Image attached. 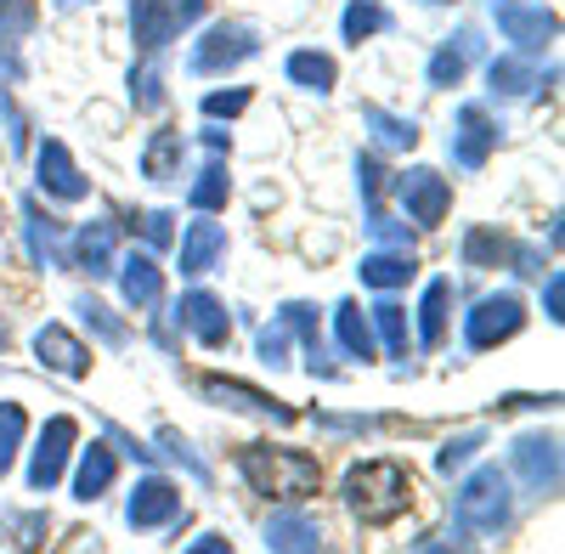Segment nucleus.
<instances>
[{
  "label": "nucleus",
  "mask_w": 565,
  "mask_h": 554,
  "mask_svg": "<svg viewBox=\"0 0 565 554\" xmlns=\"http://www.w3.org/2000/svg\"><path fill=\"white\" fill-rule=\"evenodd\" d=\"M340 503L345 515L367 532L380 526H396L407 510H413V470L402 458H356L340 481Z\"/></svg>",
  "instance_id": "nucleus-1"
},
{
  "label": "nucleus",
  "mask_w": 565,
  "mask_h": 554,
  "mask_svg": "<svg viewBox=\"0 0 565 554\" xmlns=\"http://www.w3.org/2000/svg\"><path fill=\"white\" fill-rule=\"evenodd\" d=\"M238 476L249 492L271 498V503H306L322 487V465L300 447H282V441H244L238 447Z\"/></svg>",
  "instance_id": "nucleus-2"
},
{
  "label": "nucleus",
  "mask_w": 565,
  "mask_h": 554,
  "mask_svg": "<svg viewBox=\"0 0 565 554\" xmlns=\"http://www.w3.org/2000/svg\"><path fill=\"white\" fill-rule=\"evenodd\" d=\"M452 521H458V537L463 543L503 532L514 521V481H509V470H498V465L469 470L458 481V492H452Z\"/></svg>",
  "instance_id": "nucleus-3"
},
{
  "label": "nucleus",
  "mask_w": 565,
  "mask_h": 554,
  "mask_svg": "<svg viewBox=\"0 0 565 554\" xmlns=\"http://www.w3.org/2000/svg\"><path fill=\"white\" fill-rule=\"evenodd\" d=\"M204 12H210V0H130V40H136V52L141 57L170 52L186 29L204 23Z\"/></svg>",
  "instance_id": "nucleus-4"
},
{
  "label": "nucleus",
  "mask_w": 565,
  "mask_h": 554,
  "mask_svg": "<svg viewBox=\"0 0 565 554\" xmlns=\"http://www.w3.org/2000/svg\"><path fill=\"white\" fill-rule=\"evenodd\" d=\"M260 57V29L244 23V18H221L210 23L199 40H193V57H186V68L215 79V74H232V68H244Z\"/></svg>",
  "instance_id": "nucleus-5"
},
{
  "label": "nucleus",
  "mask_w": 565,
  "mask_h": 554,
  "mask_svg": "<svg viewBox=\"0 0 565 554\" xmlns=\"http://www.w3.org/2000/svg\"><path fill=\"white\" fill-rule=\"evenodd\" d=\"M565 476V458H559V436L554 430H521L509 447V481H521L526 498H554Z\"/></svg>",
  "instance_id": "nucleus-6"
},
{
  "label": "nucleus",
  "mask_w": 565,
  "mask_h": 554,
  "mask_svg": "<svg viewBox=\"0 0 565 554\" xmlns=\"http://www.w3.org/2000/svg\"><path fill=\"white\" fill-rule=\"evenodd\" d=\"M526 300L514 295V289H498V295H481L476 306L463 311V345L469 351H498V345H509L514 334L526 329Z\"/></svg>",
  "instance_id": "nucleus-7"
},
{
  "label": "nucleus",
  "mask_w": 565,
  "mask_h": 554,
  "mask_svg": "<svg viewBox=\"0 0 565 554\" xmlns=\"http://www.w3.org/2000/svg\"><path fill=\"white\" fill-rule=\"evenodd\" d=\"M391 193H396L402 215L418 226V233H436V226L447 221V210H452V181H447L436 164H413V170H402V175L391 181Z\"/></svg>",
  "instance_id": "nucleus-8"
},
{
  "label": "nucleus",
  "mask_w": 565,
  "mask_h": 554,
  "mask_svg": "<svg viewBox=\"0 0 565 554\" xmlns=\"http://www.w3.org/2000/svg\"><path fill=\"white\" fill-rule=\"evenodd\" d=\"M487 12H492L498 34L509 40V52L543 57L548 45L559 40V18H554V7H537V0H487Z\"/></svg>",
  "instance_id": "nucleus-9"
},
{
  "label": "nucleus",
  "mask_w": 565,
  "mask_h": 554,
  "mask_svg": "<svg viewBox=\"0 0 565 554\" xmlns=\"http://www.w3.org/2000/svg\"><path fill=\"white\" fill-rule=\"evenodd\" d=\"M186 503H181V481L148 470L136 481V492L125 498V526L130 532H181Z\"/></svg>",
  "instance_id": "nucleus-10"
},
{
  "label": "nucleus",
  "mask_w": 565,
  "mask_h": 554,
  "mask_svg": "<svg viewBox=\"0 0 565 554\" xmlns=\"http://www.w3.org/2000/svg\"><path fill=\"white\" fill-rule=\"evenodd\" d=\"M498 142H503V119H498L487 103H463V108L452 114L447 153H452L458 170H481V164L498 153Z\"/></svg>",
  "instance_id": "nucleus-11"
},
{
  "label": "nucleus",
  "mask_w": 565,
  "mask_h": 554,
  "mask_svg": "<svg viewBox=\"0 0 565 554\" xmlns=\"http://www.w3.org/2000/svg\"><path fill=\"white\" fill-rule=\"evenodd\" d=\"M74 447H79V425L68 413H52V419L40 425V441L29 447V492H52L68 470Z\"/></svg>",
  "instance_id": "nucleus-12"
},
{
  "label": "nucleus",
  "mask_w": 565,
  "mask_h": 554,
  "mask_svg": "<svg viewBox=\"0 0 565 554\" xmlns=\"http://www.w3.org/2000/svg\"><path fill=\"white\" fill-rule=\"evenodd\" d=\"M199 396L215 402V407H232V413H249V419H271V425H295L300 419L289 402H277L271 391L244 385V380H232V374H204L199 380Z\"/></svg>",
  "instance_id": "nucleus-13"
},
{
  "label": "nucleus",
  "mask_w": 565,
  "mask_h": 554,
  "mask_svg": "<svg viewBox=\"0 0 565 554\" xmlns=\"http://www.w3.org/2000/svg\"><path fill=\"white\" fill-rule=\"evenodd\" d=\"M170 322H175L181 334H193L204 351H221V345L232 340V311H226V300L210 295V289H186V295L170 306Z\"/></svg>",
  "instance_id": "nucleus-14"
},
{
  "label": "nucleus",
  "mask_w": 565,
  "mask_h": 554,
  "mask_svg": "<svg viewBox=\"0 0 565 554\" xmlns=\"http://www.w3.org/2000/svg\"><path fill=\"white\" fill-rule=\"evenodd\" d=\"M34 181L52 204H85L90 199V181L79 175L68 142H57V136H45V142L34 148Z\"/></svg>",
  "instance_id": "nucleus-15"
},
{
  "label": "nucleus",
  "mask_w": 565,
  "mask_h": 554,
  "mask_svg": "<svg viewBox=\"0 0 565 554\" xmlns=\"http://www.w3.org/2000/svg\"><path fill=\"white\" fill-rule=\"evenodd\" d=\"M554 74L559 68H537V57H526V52H503L487 63V90L498 103H532L554 85Z\"/></svg>",
  "instance_id": "nucleus-16"
},
{
  "label": "nucleus",
  "mask_w": 565,
  "mask_h": 554,
  "mask_svg": "<svg viewBox=\"0 0 565 554\" xmlns=\"http://www.w3.org/2000/svg\"><path fill=\"white\" fill-rule=\"evenodd\" d=\"M18 215H23L18 226H23V244H29V266H34V271H63V266H68V255H63V244H68L63 221L45 215L40 199H23Z\"/></svg>",
  "instance_id": "nucleus-17"
},
{
  "label": "nucleus",
  "mask_w": 565,
  "mask_h": 554,
  "mask_svg": "<svg viewBox=\"0 0 565 554\" xmlns=\"http://www.w3.org/2000/svg\"><path fill=\"white\" fill-rule=\"evenodd\" d=\"M68 266L85 271V277H114V260H119V233H114V221H85L68 233L63 244Z\"/></svg>",
  "instance_id": "nucleus-18"
},
{
  "label": "nucleus",
  "mask_w": 565,
  "mask_h": 554,
  "mask_svg": "<svg viewBox=\"0 0 565 554\" xmlns=\"http://www.w3.org/2000/svg\"><path fill=\"white\" fill-rule=\"evenodd\" d=\"M114 277H119V300L130 311L164 306V266L153 260V249H130L125 260H114Z\"/></svg>",
  "instance_id": "nucleus-19"
},
{
  "label": "nucleus",
  "mask_w": 565,
  "mask_h": 554,
  "mask_svg": "<svg viewBox=\"0 0 565 554\" xmlns=\"http://www.w3.org/2000/svg\"><path fill=\"white\" fill-rule=\"evenodd\" d=\"M260 543H266L271 554H317V548H328V532H322L317 515H306L300 503H289V510H277V515L260 526Z\"/></svg>",
  "instance_id": "nucleus-20"
},
{
  "label": "nucleus",
  "mask_w": 565,
  "mask_h": 554,
  "mask_svg": "<svg viewBox=\"0 0 565 554\" xmlns=\"http://www.w3.org/2000/svg\"><path fill=\"white\" fill-rule=\"evenodd\" d=\"M34 356H40V367H52V374H63V380H85L90 374V345L74 329H63V322H40L34 329Z\"/></svg>",
  "instance_id": "nucleus-21"
},
{
  "label": "nucleus",
  "mask_w": 565,
  "mask_h": 554,
  "mask_svg": "<svg viewBox=\"0 0 565 554\" xmlns=\"http://www.w3.org/2000/svg\"><path fill=\"white\" fill-rule=\"evenodd\" d=\"M226 249H232L226 226H221V221H210V215H199V221H186L175 266H181V277H204V271H215V266L226 260Z\"/></svg>",
  "instance_id": "nucleus-22"
},
{
  "label": "nucleus",
  "mask_w": 565,
  "mask_h": 554,
  "mask_svg": "<svg viewBox=\"0 0 565 554\" xmlns=\"http://www.w3.org/2000/svg\"><path fill=\"white\" fill-rule=\"evenodd\" d=\"M481 57V29H458L452 40H441L436 52H430V63H424V79H430V90H452V85H463V74H469V63Z\"/></svg>",
  "instance_id": "nucleus-23"
},
{
  "label": "nucleus",
  "mask_w": 565,
  "mask_h": 554,
  "mask_svg": "<svg viewBox=\"0 0 565 554\" xmlns=\"http://www.w3.org/2000/svg\"><path fill=\"white\" fill-rule=\"evenodd\" d=\"M277 317L289 322V334L300 340V351H306V374H311V380H334L340 367L328 362V345H322V317H317V306H311V300H289V306H282Z\"/></svg>",
  "instance_id": "nucleus-24"
},
{
  "label": "nucleus",
  "mask_w": 565,
  "mask_h": 554,
  "mask_svg": "<svg viewBox=\"0 0 565 554\" xmlns=\"http://www.w3.org/2000/svg\"><path fill=\"white\" fill-rule=\"evenodd\" d=\"M114 481H119V452H114V441L79 447V458H74V498H79V503H97V498L114 492Z\"/></svg>",
  "instance_id": "nucleus-25"
},
{
  "label": "nucleus",
  "mask_w": 565,
  "mask_h": 554,
  "mask_svg": "<svg viewBox=\"0 0 565 554\" xmlns=\"http://www.w3.org/2000/svg\"><path fill=\"white\" fill-rule=\"evenodd\" d=\"M141 175L148 181H181L186 175V136L175 130V125H159V130H148V142H141Z\"/></svg>",
  "instance_id": "nucleus-26"
},
{
  "label": "nucleus",
  "mask_w": 565,
  "mask_h": 554,
  "mask_svg": "<svg viewBox=\"0 0 565 554\" xmlns=\"http://www.w3.org/2000/svg\"><path fill=\"white\" fill-rule=\"evenodd\" d=\"M356 277H362V289L396 295V289H407L413 277H418V260H413V249H367L362 266H356Z\"/></svg>",
  "instance_id": "nucleus-27"
},
{
  "label": "nucleus",
  "mask_w": 565,
  "mask_h": 554,
  "mask_svg": "<svg viewBox=\"0 0 565 554\" xmlns=\"http://www.w3.org/2000/svg\"><path fill=\"white\" fill-rule=\"evenodd\" d=\"M282 74H289V85H300L306 97H334V85H340V63L328 57V52H317V45H300V52H289Z\"/></svg>",
  "instance_id": "nucleus-28"
},
{
  "label": "nucleus",
  "mask_w": 565,
  "mask_h": 554,
  "mask_svg": "<svg viewBox=\"0 0 565 554\" xmlns=\"http://www.w3.org/2000/svg\"><path fill=\"white\" fill-rule=\"evenodd\" d=\"M447 317H452V277H430L418 300V351H441Z\"/></svg>",
  "instance_id": "nucleus-29"
},
{
  "label": "nucleus",
  "mask_w": 565,
  "mask_h": 554,
  "mask_svg": "<svg viewBox=\"0 0 565 554\" xmlns=\"http://www.w3.org/2000/svg\"><path fill=\"white\" fill-rule=\"evenodd\" d=\"M362 125L373 130V148H385V153H413L418 148V119L413 114H391L380 103H362Z\"/></svg>",
  "instance_id": "nucleus-30"
},
{
  "label": "nucleus",
  "mask_w": 565,
  "mask_h": 554,
  "mask_svg": "<svg viewBox=\"0 0 565 554\" xmlns=\"http://www.w3.org/2000/svg\"><path fill=\"white\" fill-rule=\"evenodd\" d=\"M334 340H340L345 362H373V356H380L373 322L362 317V306H356V300H340V306H334Z\"/></svg>",
  "instance_id": "nucleus-31"
},
{
  "label": "nucleus",
  "mask_w": 565,
  "mask_h": 554,
  "mask_svg": "<svg viewBox=\"0 0 565 554\" xmlns=\"http://www.w3.org/2000/svg\"><path fill=\"white\" fill-rule=\"evenodd\" d=\"M226 199H232V175H226V159H204L199 170H193V181H186V204H193L199 215H221L226 210Z\"/></svg>",
  "instance_id": "nucleus-32"
},
{
  "label": "nucleus",
  "mask_w": 565,
  "mask_h": 554,
  "mask_svg": "<svg viewBox=\"0 0 565 554\" xmlns=\"http://www.w3.org/2000/svg\"><path fill=\"white\" fill-rule=\"evenodd\" d=\"M509 233H498V226H463V238H458V255L463 266H476V271H498L509 266Z\"/></svg>",
  "instance_id": "nucleus-33"
},
{
  "label": "nucleus",
  "mask_w": 565,
  "mask_h": 554,
  "mask_svg": "<svg viewBox=\"0 0 565 554\" xmlns=\"http://www.w3.org/2000/svg\"><path fill=\"white\" fill-rule=\"evenodd\" d=\"M391 29H396V12L385 7V0H351V7L340 12V34H345L351 45L380 40V34H391Z\"/></svg>",
  "instance_id": "nucleus-34"
},
{
  "label": "nucleus",
  "mask_w": 565,
  "mask_h": 554,
  "mask_svg": "<svg viewBox=\"0 0 565 554\" xmlns=\"http://www.w3.org/2000/svg\"><path fill=\"white\" fill-rule=\"evenodd\" d=\"M74 311H79V322L90 329V340H103L108 351H125V345H130V322H125L114 306H103L97 295H79Z\"/></svg>",
  "instance_id": "nucleus-35"
},
{
  "label": "nucleus",
  "mask_w": 565,
  "mask_h": 554,
  "mask_svg": "<svg viewBox=\"0 0 565 554\" xmlns=\"http://www.w3.org/2000/svg\"><path fill=\"white\" fill-rule=\"evenodd\" d=\"M367 322H373V340H380L391 356H402V362H407V351H413V322H407V306L385 295L380 306H373V317H367Z\"/></svg>",
  "instance_id": "nucleus-36"
},
{
  "label": "nucleus",
  "mask_w": 565,
  "mask_h": 554,
  "mask_svg": "<svg viewBox=\"0 0 565 554\" xmlns=\"http://www.w3.org/2000/svg\"><path fill=\"white\" fill-rule=\"evenodd\" d=\"M130 108L136 114H159L164 103H170V90H164V68H159V57H141V63H130Z\"/></svg>",
  "instance_id": "nucleus-37"
},
{
  "label": "nucleus",
  "mask_w": 565,
  "mask_h": 554,
  "mask_svg": "<svg viewBox=\"0 0 565 554\" xmlns=\"http://www.w3.org/2000/svg\"><path fill=\"white\" fill-rule=\"evenodd\" d=\"M23 441H29V413H23V402H0V481L12 476Z\"/></svg>",
  "instance_id": "nucleus-38"
},
{
  "label": "nucleus",
  "mask_w": 565,
  "mask_h": 554,
  "mask_svg": "<svg viewBox=\"0 0 565 554\" xmlns=\"http://www.w3.org/2000/svg\"><path fill=\"white\" fill-rule=\"evenodd\" d=\"M367 238L380 244V249H413V226H407V215H391L385 204H367Z\"/></svg>",
  "instance_id": "nucleus-39"
},
{
  "label": "nucleus",
  "mask_w": 565,
  "mask_h": 554,
  "mask_svg": "<svg viewBox=\"0 0 565 554\" xmlns=\"http://www.w3.org/2000/svg\"><path fill=\"white\" fill-rule=\"evenodd\" d=\"M153 441H159V447H164V452H170L175 465H181L186 476H193L199 487H210V481H215V476H210V465H204V458L193 452V441H186V436H181L175 425H159V430H153Z\"/></svg>",
  "instance_id": "nucleus-40"
},
{
  "label": "nucleus",
  "mask_w": 565,
  "mask_h": 554,
  "mask_svg": "<svg viewBox=\"0 0 565 554\" xmlns=\"http://www.w3.org/2000/svg\"><path fill=\"white\" fill-rule=\"evenodd\" d=\"M289 345H295V334H289V322H266V329L255 334V356H260V367H271V374H282L295 356H289Z\"/></svg>",
  "instance_id": "nucleus-41"
},
{
  "label": "nucleus",
  "mask_w": 565,
  "mask_h": 554,
  "mask_svg": "<svg viewBox=\"0 0 565 554\" xmlns=\"http://www.w3.org/2000/svg\"><path fill=\"white\" fill-rule=\"evenodd\" d=\"M481 447H487V430L447 436V441H441V452H436V470H441V476H458L463 465H476V458H481Z\"/></svg>",
  "instance_id": "nucleus-42"
},
{
  "label": "nucleus",
  "mask_w": 565,
  "mask_h": 554,
  "mask_svg": "<svg viewBox=\"0 0 565 554\" xmlns=\"http://www.w3.org/2000/svg\"><path fill=\"white\" fill-rule=\"evenodd\" d=\"M40 29V0H0V40L23 45Z\"/></svg>",
  "instance_id": "nucleus-43"
},
{
  "label": "nucleus",
  "mask_w": 565,
  "mask_h": 554,
  "mask_svg": "<svg viewBox=\"0 0 565 554\" xmlns=\"http://www.w3.org/2000/svg\"><path fill=\"white\" fill-rule=\"evenodd\" d=\"M170 221H175L170 210H130V215H125V226L148 238V249H170V244H175V226H170Z\"/></svg>",
  "instance_id": "nucleus-44"
},
{
  "label": "nucleus",
  "mask_w": 565,
  "mask_h": 554,
  "mask_svg": "<svg viewBox=\"0 0 565 554\" xmlns=\"http://www.w3.org/2000/svg\"><path fill=\"white\" fill-rule=\"evenodd\" d=\"M385 188H391V170L380 164V153H356V193H362V204H380Z\"/></svg>",
  "instance_id": "nucleus-45"
},
{
  "label": "nucleus",
  "mask_w": 565,
  "mask_h": 554,
  "mask_svg": "<svg viewBox=\"0 0 565 554\" xmlns=\"http://www.w3.org/2000/svg\"><path fill=\"white\" fill-rule=\"evenodd\" d=\"M0 125H7V148L12 153H29V119L12 103V79H0Z\"/></svg>",
  "instance_id": "nucleus-46"
},
{
  "label": "nucleus",
  "mask_w": 565,
  "mask_h": 554,
  "mask_svg": "<svg viewBox=\"0 0 565 554\" xmlns=\"http://www.w3.org/2000/svg\"><path fill=\"white\" fill-rule=\"evenodd\" d=\"M249 103H255V97H249V85H232V90H210L199 108H204V119H238Z\"/></svg>",
  "instance_id": "nucleus-47"
},
{
  "label": "nucleus",
  "mask_w": 565,
  "mask_h": 554,
  "mask_svg": "<svg viewBox=\"0 0 565 554\" xmlns=\"http://www.w3.org/2000/svg\"><path fill=\"white\" fill-rule=\"evenodd\" d=\"M559 306H565V277L548 266V271H543V317H548V322H559V317H565Z\"/></svg>",
  "instance_id": "nucleus-48"
},
{
  "label": "nucleus",
  "mask_w": 565,
  "mask_h": 554,
  "mask_svg": "<svg viewBox=\"0 0 565 554\" xmlns=\"http://www.w3.org/2000/svg\"><path fill=\"white\" fill-rule=\"evenodd\" d=\"M108 441H114V447H125V458H136V465H141V470H153V447H141V441H136L130 430H119V425H108Z\"/></svg>",
  "instance_id": "nucleus-49"
},
{
  "label": "nucleus",
  "mask_w": 565,
  "mask_h": 554,
  "mask_svg": "<svg viewBox=\"0 0 565 554\" xmlns=\"http://www.w3.org/2000/svg\"><path fill=\"white\" fill-rule=\"evenodd\" d=\"M509 266L521 271V277H543L548 266H543V255L532 249V244H509Z\"/></svg>",
  "instance_id": "nucleus-50"
},
{
  "label": "nucleus",
  "mask_w": 565,
  "mask_h": 554,
  "mask_svg": "<svg viewBox=\"0 0 565 554\" xmlns=\"http://www.w3.org/2000/svg\"><path fill=\"white\" fill-rule=\"evenodd\" d=\"M204 148H210L215 159H232V130H221V125H210V130H204Z\"/></svg>",
  "instance_id": "nucleus-51"
},
{
  "label": "nucleus",
  "mask_w": 565,
  "mask_h": 554,
  "mask_svg": "<svg viewBox=\"0 0 565 554\" xmlns=\"http://www.w3.org/2000/svg\"><path fill=\"white\" fill-rule=\"evenodd\" d=\"M186 548H199V554H226L232 543H226L221 532H204V537H193V543H186Z\"/></svg>",
  "instance_id": "nucleus-52"
},
{
  "label": "nucleus",
  "mask_w": 565,
  "mask_h": 554,
  "mask_svg": "<svg viewBox=\"0 0 565 554\" xmlns=\"http://www.w3.org/2000/svg\"><path fill=\"white\" fill-rule=\"evenodd\" d=\"M12 345V322H7V311H0V351Z\"/></svg>",
  "instance_id": "nucleus-53"
},
{
  "label": "nucleus",
  "mask_w": 565,
  "mask_h": 554,
  "mask_svg": "<svg viewBox=\"0 0 565 554\" xmlns=\"http://www.w3.org/2000/svg\"><path fill=\"white\" fill-rule=\"evenodd\" d=\"M79 7H97V0H57V12H79Z\"/></svg>",
  "instance_id": "nucleus-54"
},
{
  "label": "nucleus",
  "mask_w": 565,
  "mask_h": 554,
  "mask_svg": "<svg viewBox=\"0 0 565 554\" xmlns=\"http://www.w3.org/2000/svg\"><path fill=\"white\" fill-rule=\"evenodd\" d=\"M0 260H7V221H0Z\"/></svg>",
  "instance_id": "nucleus-55"
},
{
  "label": "nucleus",
  "mask_w": 565,
  "mask_h": 554,
  "mask_svg": "<svg viewBox=\"0 0 565 554\" xmlns=\"http://www.w3.org/2000/svg\"><path fill=\"white\" fill-rule=\"evenodd\" d=\"M0 543H12V537H7V515H0Z\"/></svg>",
  "instance_id": "nucleus-56"
},
{
  "label": "nucleus",
  "mask_w": 565,
  "mask_h": 554,
  "mask_svg": "<svg viewBox=\"0 0 565 554\" xmlns=\"http://www.w3.org/2000/svg\"><path fill=\"white\" fill-rule=\"evenodd\" d=\"M430 7H458V0H430Z\"/></svg>",
  "instance_id": "nucleus-57"
}]
</instances>
